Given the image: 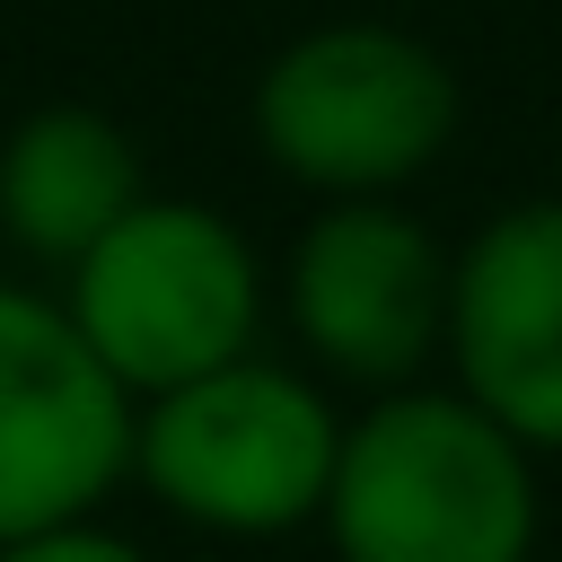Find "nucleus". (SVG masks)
<instances>
[{
	"instance_id": "obj_1",
	"label": "nucleus",
	"mask_w": 562,
	"mask_h": 562,
	"mask_svg": "<svg viewBox=\"0 0 562 562\" xmlns=\"http://www.w3.org/2000/svg\"><path fill=\"white\" fill-rule=\"evenodd\" d=\"M325 518L342 562H527L536 492L483 404L395 395L342 430Z\"/></svg>"
},
{
	"instance_id": "obj_2",
	"label": "nucleus",
	"mask_w": 562,
	"mask_h": 562,
	"mask_svg": "<svg viewBox=\"0 0 562 562\" xmlns=\"http://www.w3.org/2000/svg\"><path fill=\"white\" fill-rule=\"evenodd\" d=\"M61 307L88 334V351L123 378V395L149 404L184 378L246 360L255 316H263V272L220 211L140 193L61 272Z\"/></svg>"
},
{
	"instance_id": "obj_3",
	"label": "nucleus",
	"mask_w": 562,
	"mask_h": 562,
	"mask_svg": "<svg viewBox=\"0 0 562 562\" xmlns=\"http://www.w3.org/2000/svg\"><path fill=\"white\" fill-rule=\"evenodd\" d=\"M334 457H342V430L325 395L255 351L149 395L132 422V474L176 518L220 536H272L325 509Z\"/></svg>"
},
{
	"instance_id": "obj_4",
	"label": "nucleus",
	"mask_w": 562,
	"mask_h": 562,
	"mask_svg": "<svg viewBox=\"0 0 562 562\" xmlns=\"http://www.w3.org/2000/svg\"><path fill=\"white\" fill-rule=\"evenodd\" d=\"M448 123H457V79L439 70L430 44L395 26H316L290 53H272L255 79L263 158L342 202L430 167Z\"/></svg>"
},
{
	"instance_id": "obj_5",
	"label": "nucleus",
	"mask_w": 562,
	"mask_h": 562,
	"mask_svg": "<svg viewBox=\"0 0 562 562\" xmlns=\"http://www.w3.org/2000/svg\"><path fill=\"white\" fill-rule=\"evenodd\" d=\"M140 404L88 351L61 290L0 281V544L79 527L132 474Z\"/></svg>"
},
{
	"instance_id": "obj_6",
	"label": "nucleus",
	"mask_w": 562,
	"mask_h": 562,
	"mask_svg": "<svg viewBox=\"0 0 562 562\" xmlns=\"http://www.w3.org/2000/svg\"><path fill=\"white\" fill-rule=\"evenodd\" d=\"M290 316L325 369L404 378L448 325V263L404 211L342 202L290 255Z\"/></svg>"
},
{
	"instance_id": "obj_7",
	"label": "nucleus",
	"mask_w": 562,
	"mask_h": 562,
	"mask_svg": "<svg viewBox=\"0 0 562 562\" xmlns=\"http://www.w3.org/2000/svg\"><path fill=\"white\" fill-rule=\"evenodd\" d=\"M465 395L536 448H562V211H509L448 281Z\"/></svg>"
},
{
	"instance_id": "obj_8",
	"label": "nucleus",
	"mask_w": 562,
	"mask_h": 562,
	"mask_svg": "<svg viewBox=\"0 0 562 562\" xmlns=\"http://www.w3.org/2000/svg\"><path fill=\"white\" fill-rule=\"evenodd\" d=\"M140 193V149L97 105H35L0 132V237L44 272H70Z\"/></svg>"
},
{
	"instance_id": "obj_9",
	"label": "nucleus",
	"mask_w": 562,
	"mask_h": 562,
	"mask_svg": "<svg viewBox=\"0 0 562 562\" xmlns=\"http://www.w3.org/2000/svg\"><path fill=\"white\" fill-rule=\"evenodd\" d=\"M0 562H149L132 536L79 518V527H53V536H26V544H0Z\"/></svg>"
}]
</instances>
